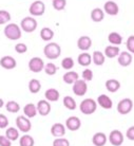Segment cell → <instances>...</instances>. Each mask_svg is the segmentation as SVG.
Listing matches in <instances>:
<instances>
[{"label": "cell", "instance_id": "cell-27", "mask_svg": "<svg viewBox=\"0 0 134 146\" xmlns=\"http://www.w3.org/2000/svg\"><path fill=\"white\" fill-rule=\"evenodd\" d=\"M108 40L112 44L118 46V44H120L121 42H123V37H121V35H120V34L116 33V32H112V33L109 34Z\"/></svg>", "mask_w": 134, "mask_h": 146}, {"label": "cell", "instance_id": "cell-46", "mask_svg": "<svg viewBox=\"0 0 134 146\" xmlns=\"http://www.w3.org/2000/svg\"><path fill=\"white\" fill-rule=\"evenodd\" d=\"M4 105V103H3V100L2 99H0V108H1V107L3 106Z\"/></svg>", "mask_w": 134, "mask_h": 146}, {"label": "cell", "instance_id": "cell-1", "mask_svg": "<svg viewBox=\"0 0 134 146\" xmlns=\"http://www.w3.org/2000/svg\"><path fill=\"white\" fill-rule=\"evenodd\" d=\"M44 53L46 57L49 59H56L61 54V48L56 42L48 44L44 49Z\"/></svg>", "mask_w": 134, "mask_h": 146}, {"label": "cell", "instance_id": "cell-14", "mask_svg": "<svg viewBox=\"0 0 134 146\" xmlns=\"http://www.w3.org/2000/svg\"><path fill=\"white\" fill-rule=\"evenodd\" d=\"M16 60H15L14 57H12V56H3L2 58L0 59V66L4 68V69H7V70H11V69H14L15 67H16Z\"/></svg>", "mask_w": 134, "mask_h": 146}, {"label": "cell", "instance_id": "cell-19", "mask_svg": "<svg viewBox=\"0 0 134 146\" xmlns=\"http://www.w3.org/2000/svg\"><path fill=\"white\" fill-rule=\"evenodd\" d=\"M44 96H46L47 101H49V102H57L59 98H60V94H59L58 90H56L54 88H50L46 91Z\"/></svg>", "mask_w": 134, "mask_h": 146}, {"label": "cell", "instance_id": "cell-41", "mask_svg": "<svg viewBox=\"0 0 134 146\" xmlns=\"http://www.w3.org/2000/svg\"><path fill=\"white\" fill-rule=\"evenodd\" d=\"M127 48L128 51H130V53H134V36L131 35L127 40Z\"/></svg>", "mask_w": 134, "mask_h": 146}, {"label": "cell", "instance_id": "cell-43", "mask_svg": "<svg viewBox=\"0 0 134 146\" xmlns=\"http://www.w3.org/2000/svg\"><path fill=\"white\" fill-rule=\"evenodd\" d=\"M7 125H9V120L7 117L4 115V114H0V128L3 129V128H7Z\"/></svg>", "mask_w": 134, "mask_h": 146}, {"label": "cell", "instance_id": "cell-33", "mask_svg": "<svg viewBox=\"0 0 134 146\" xmlns=\"http://www.w3.org/2000/svg\"><path fill=\"white\" fill-rule=\"evenodd\" d=\"M34 143H35L34 142V139L29 135H22L20 140H19L20 146H34Z\"/></svg>", "mask_w": 134, "mask_h": 146}, {"label": "cell", "instance_id": "cell-36", "mask_svg": "<svg viewBox=\"0 0 134 146\" xmlns=\"http://www.w3.org/2000/svg\"><path fill=\"white\" fill-rule=\"evenodd\" d=\"M52 5L56 11H62L67 5V1L65 0H53Z\"/></svg>", "mask_w": 134, "mask_h": 146}, {"label": "cell", "instance_id": "cell-21", "mask_svg": "<svg viewBox=\"0 0 134 146\" xmlns=\"http://www.w3.org/2000/svg\"><path fill=\"white\" fill-rule=\"evenodd\" d=\"M92 142L95 146H104L107 143V137L105 133L102 132H97L93 135V140Z\"/></svg>", "mask_w": 134, "mask_h": 146}, {"label": "cell", "instance_id": "cell-31", "mask_svg": "<svg viewBox=\"0 0 134 146\" xmlns=\"http://www.w3.org/2000/svg\"><path fill=\"white\" fill-rule=\"evenodd\" d=\"M62 103H63V105H65V107L67 109H69V110L76 109V106H77L76 102H75V100L73 99L72 96H65Z\"/></svg>", "mask_w": 134, "mask_h": 146}, {"label": "cell", "instance_id": "cell-15", "mask_svg": "<svg viewBox=\"0 0 134 146\" xmlns=\"http://www.w3.org/2000/svg\"><path fill=\"white\" fill-rule=\"evenodd\" d=\"M92 46V40L89 36H81L77 40V47L78 49L83 50V51H87L89 50Z\"/></svg>", "mask_w": 134, "mask_h": 146}, {"label": "cell", "instance_id": "cell-24", "mask_svg": "<svg viewBox=\"0 0 134 146\" xmlns=\"http://www.w3.org/2000/svg\"><path fill=\"white\" fill-rule=\"evenodd\" d=\"M104 17H105V13L99 7H96L91 12V19L94 22H100L104 19Z\"/></svg>", "mask_w": 134, "mask_h": 146}, {"label": "cell", "instance_id": "cell-16", "mask_svg": "<svg viewBox=\"0 0 134 146\" xmlns=\"http://www.w3.org/2000/svg\"><path fill=\"white\" fill-rule=\"evenodd\" d=\"M132 59H133L132 54H130L129 52H121L119 56H118V64L123 67H128L131 65Z\"/></svg>", "mask_w": 134, "mask_h": 146}, {"label": "cell", "instance_id": "cell-32", "mask_svg": "<svg viewBox=\"0 0 134 146\" xmlns=\"http://www.w3.org/2000/svg\"><path fill=\"white\" fill-rule=\"evenodd\" d=\"M5 137H7L11 142L12 141H16L19 137V132L16 128L10 127V128H7V130L5 131Z\"/></svg>", "mask_w": 134, "mask_h": 146}, {"label": "cell", "instance_id": "cell-8", "mask_svg": "<svg viewBox=\"0 0 134 146\" xmlns=\"http://www.w3.org/2000/svg\"><path fill=\"white\" fill-rule=\"evenodd\" d=\"M16 125L18 127L19 130H21L22 132H28L31 130V127H32V124L28 117H23V115H19L17 119H16Z\"/></svg>", "mask_w": 134, "mask_h": 146}, {"label": "cell", "instance_id": "cell-42", "mask_svg": "<svg viewBox=\"0 0 134 146\" xmlns=\"http://www.w3.org/2000/svg\"><path fill=\"white\" fill-rule=\"evenodd\" d=\"M83 78L84 82L86 80H92V78H93V72H92V70L86 69L84 71H83Z\"/></svg>", "mask_w": 134, "mask_h": 146}, {"label": "cell", "instance_id": "cell-30", "mask_svg": "<svg viewBox=\"0 0 134 146\" xmlns=\"http://www.w3.org/2000/svg\"><path fill=\"white\" fill-rule=\"evenodd\" d=\"M92 59L96 66H102L105 62V55L102 54V52L100 51H95L93 53V56H92Z\"/></svg>", "mask_w": 134, "mask_h": 146}, {"label": "cell", "instance_id": "cell-28", "mask_svg": "<svg viewBox=\"0 0 134 146\" xmlns=\"http://www.w3.org/2000/svg\"><path fill=\"white\" fill-rule=\"evenodd\" d=\"M40 89H41V84H40V82L38 80H31L29 83V90L31 93H38L40 91Z\"/></svg>", "mask_w": 134, "mask_h": 146}, {"label": "cell", "instance_id": "cell-35", "mask_svg": "<svg viewBox=\"0 0 134 146\" xmlns=\"http://www.w3.org/2000/svg\"><path fill=\"white\" fill-rule=\"evenodd\" d=\"M61 67L65 70H70L74 67V60L72 57H65L61 62Z\"/></svg>", "mask_w": 134, "mask_h": 146}, {"label": "cell", "instance_id": "cell-4", "mask_svg": "<svg viewBox=\"0 0 134 146\" xmlns=\"http://www.w3.org/2000/svg\"><path fill=\"white\" fill-rule=\"evenodd\" d=\"M21 29L26 33H32L37 28V21L33 17H24L20 23Z\"/></svg>", "mask_w": 134, "mask_h": 146}, {"label": "cell", "instance_id": "cell-38", "mask_svg": "<svg viewBox=\"0 0 134 146\" xmlns=\"http://www.w3.org/2000/svg\"><path fill=\"white\" fill-rule=\"evenodd\" d=\"M11 20V15L7 11H0V25H4Z\"/></svg>", "mask_w": 134, "mask_h": 146}, {"label": "cell", "instance_id": "cell-9", "mask_svg": "<svg viewBox=\"0 0 134 146\" xmlns=\"http://www.w3.org/2000/svg\"><path fill=\"white\" fill-rule=\"evenodd\" d=\"M44 68V62L40 57H33L29 62V69L32 72L38 73L42 71Z\"/></svg>", "mask_w": 134, "mask_h": 146}, {"label": "cell", "instance_id": "cell-39", "mask_svg": "<svg viewBox=\"0 0 134 146\" xmlns=\"http://www.w3.org/2000/svg\"><path fill=\"white\" fill-rule=\"evenodd\" d=\"M53 146H70L69 141L67 139H55L53 142Z\"/></svg>", "mask_w": 134, "mask_h": 146}, {"label": "cell", "instance_id": "cell-37", "mask_svg": "<svg viewBox=\"0 0 134 146\" xmlns=\"http://www.w3.org/2000/svg\"><path fill=\"white\" fill-rule=\"evenodd\" d=\"M44 72L47 73L48 75H54L56 71H57V67L55 66L53 62H49L47 65H44Z\"/></svg>", "mask_w": 134, "mask_h": 146}, {"label": "cell", "instance_id": "cell-13", "mask_svg": "<svg viewBox=\"0 0 134 146\" xmlns=\"http://www.w3.org/2000/svg\"><path fill=\"white\" fill-rule=\"evenodd\" d=\"M107 13V14L111 15V16H115V15L118 14L119 12V7L117 5L116 2L114 1H107L104 5V13Z\"/></svg>", "mask_w": 134, "mask_h": 146}, {"label": "cell", "instance_id": "cell-17", "mask_svg": "<svg viewBox=\"0 0 134 146\" xmlns=\"http://www.w3.org/2000/svg\"><path fill=\"white\" fill-rule=\"evenodd\" d=\"M97 103H98V105L102 106L104 109H111L113 106L112 100L106 94L99 95L97 98Z\"/></svg>", "mask_w": 134, "mask_h": 146}, {"label": "cell", "instance_id": "cell-29", "mask_svg": "<svg viewBox=\"0 0 134 146\" xmlns=\"http://www.w3.org/2000/svg\"><path fill=\"white\" fill-rule=\"evenodd\" d=\"M40 37L44 41H49L54 37V32L50 28H44L40 31Z\"/></svg>", "mask_w": 134, "mask_h": 146}, {"label": "cell", "instance_id": "cell-25", "mask_svg": "<svg viewBox=\"0 0 134 146\" xmlns=\"http://www.w3.org/2000/svg\"><path fill=\"white\" fill-rule=\"evenodd\" d=\"M119 54V48L114 46H108L105 49V55L109 58H114Z\"/></svg>", "mask_w": 134, "mask_h": 146}, {"label": "cell", "instance_id": "cell-11", "mask_svg": "<svg viewBox=\"0 0 134 146\" xmlns=\"http://www.w3.org/2000/svg\"><path fill=\"white\" fill-rule=\"evenodd\" d=\"M36 109H37V113H39L40 115H42V117H46L51 111V105L46 100H41L37 104Z\"/></svg>", "mask_w": 134, "mask_h": 146}, {"label": "cell", "instance_id": "cell-10", "mask_svg": "<svg viewBox=\"0 0 134 146\" xmlns=\"http://www.w3.org/2000/svg\"><path fill=\"white\" fill-rule=\"evenodd\" d=\"M109 141L114 146H120L123 142V135L119 130H112L109 135Z\"/></svg>", "mask_w": 134, "mask_h": 146}, {"label": "cell", "instance_id": "cell-26", "mask_svg": "<svg viewBox=\"0 0 134 146\" xmlns=\"http://www.w3.org/2000/svg\"><path fill=\"white\" fill-rule=\"evenodd\" d=\"M23 112H24V114L26 115V117H36V114H37L36 106H35L34 104H32V103H30V104H28V105L24 106V108H23Z\"/></svg>", "mask_w": 134, "mask_h": 146}, {"label": "cell", "instance_id": "cell-2", "mask_svg": "<svg viewBox=\"0 0 134 146\" xmlns=\"http://www.w3.org/2000/svg\"><path fill=\"white\" fill-rule=\"evenodd\" d=\"M4 35L11 40H17L21 37V29L16 23H10L4 28Z\"/></svg>", "mask_w": 134, "mask_h": 146}, {"label": "cell", "instance_id": "cell-20", "mask_svg": "<svg viewBox=\"0 0 134 146\" xmlns=\"http://www.w3.org/2000/svg\"><path fill=\"white\" fill-rule=\"evenodd\" d=\"M106 88H107V90H108L109 92L114 93V92H116L117 90H119L120 83L117 80L111 78V80H108L106 82Z\"/></svg>", "mask_w": 134, "mask_h": 146}, {"label": "cell", "instance_id": "cell-23", "mask_svg": "<svg viewBox=\"0 0 134 146\" xmlns=\"http://www.w3.org/2000/svg\"><path fill=\"white\" fill-rule=\"evenodd\" d=\"M62 80L65 84H74L77 80H78V74L75 71H68L67 73H65V75L62 77Z\"/></svg>", "mask_w": 134, "mask_h": 146}, {"label": "cell", "instance_id": "cell-7", "mask_svg": "<svg viewBox=\"0 0 134 146\" xmlns=\"http://www.w3.org/2000/svg\"><path fill=\"white\" fill-rule=\"evenodd\" d=\"M87 90H88V86L83 80H77L73 84V92L77 96H83V95L87 93Z\"/></svg>", "mask_w": 134, "mask_h": 146}, {"label": "cell", "instance_id": "cell-5", "mask_svg": "<svg viewBox=\"0 0 134 146\" xmlns=\"http://www.w3.org/2000/svg\"><path fill=\"white\" fill-rule=\"evenodd\" d=\"M44 10H46V5L44 2L40 0H36V1H33L32 4L30 5L29 12L32 16H41L44 15Z\"/></svg>", "mask_w": 134, "mask_h": 146}, {"label": "cell", "instance_id": "cell-22", "mask_svg": "<svg viewBox=\"0 0 134 146\" xmlns=\"http://www.w3.org/2000/svg\"><path fill=\"white\" fill-rule=\"evenodd\" d=\"M77 62H78V64H79L80 66L83 67H88L90 66V64L92 62V56H91L89 53H81V54H79V56H78V58H77Z\"/></svg>", "mask_w": 134, "mask_h": 146}, {"label": "cell", "instance_id": "cell-40", "mask_svg": "<svg viewBox=\"0 0 134 146\" xmlns=\"http://www.w3.org/2000/svg\"><path fill=\"white\" fill-rule=\"evenodd\" d=\"M15 51L19 53V54H23L28 51V47L24 44H18L15 46Z\"/></svg>", "mask_w": 134, "mask_h": 146}, {"label": "cell", "instance_id": "cell-18", "mask_svg": "<svg viewBox=\"0 0 134 146\" xmlns=\"http://www.w3.org/2000/svg\"><path fill=\"white\" fill-rule=\"evenodd\" d=\"M51 133L56 138H61L65 133V127L60 123H56L52 126L51 128Z\"/></svg>", "mask_w": 134, "mask_h": 146}, {"label": "cell", "instance_id": "cell-12", "mask_svg": "<svg viewBox=\"0 0 134 146\" xmlns=\"http://www.w3.org/2000/svg\"><path fill=\"white\" fill-rule=\"evenodd\" d=\"M65 126L71 131H76L81 126V122L77 117H70L65 121Z\"/></svg>", "mask_w": 134, "mask_h": 146}, {"label": "cell", "instance_id": "cell-34", "mask_svg": "<svg viewBox=\"0 0 134 146\" xmlns=\"http://www.w3.org/2000/svg\"><path fill=\"white\" fill-rule=\"evenodd\" d=\"M5 108L9 112L11 113H16L18 112L19 109H20V106H19V104L17 102H15V101H10V102L7 103V105H5Z\"/></svg>", "mask_w": 134, "mask_h": 146}, {"label": "cell", "instance_id": "cell-44", "mask_svg": "<svg viewBox=\"0 0 134 146\" xmlns=\"http://www.w3.org/2000/svg\"><path fill=\"white\" fill-rule=\"evenodd\" d=\"M0 146H12V143L5 135H0Z\"/></svg>", "mask_w": 134, "mask_h": 146}, {"label": "cell", "instance_id": "cell-3", "mask_svg": "<svg viewBox=\"0 0 134 146\" xmlns=\"http://www.w3.org/2000/svg\"><path fill=\"white\" fill-rule=\"evenodd\" d=\"M96 108H97V104L92 99L83 100L79 105V109L83 114H92L95 112Z\"/></svg>", "mask_w": 134, "mask_h": 146}, {"label": "cell", "instance_id": "cell-6", "mask_svg": "<svg viewBox=\"0 0 134 146\" xmlns=\"http://www.w3.org/2000/svg\"><path fill=\"white\" fill-rule=\"evenodd\" d=\"M133 108V102L131 99H123L121 100L118 105H117V110L120 114H128L131 112Z\"/></svg>", "mask_w": 134, "mask_h": 146}, {"label": "cell", "instance_id": "cell-45", "mask_svg": "<svg viewBox=\"0 0 134 146\" xmlns=\"http://www.w3.org/2000/svg\"><path fill=\"white\" fill-rule=\"evenodd\" d=\"M126 135H127L128 139L131 140V141H133L134 140V126H131V127L128 129Z\"/></svg>", "mask_w": 134, "mask_h": 146}]
</instances>
